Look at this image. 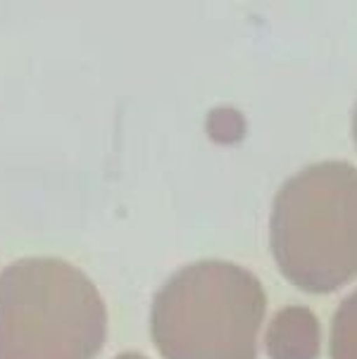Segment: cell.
Instances as JSON below:
<instances>
[{"mask_svg":"<svg viewBox=\"0 0 357 359\" xmlns=\"http://www.w3.org/2000/svg\"><path fill=\"white\" fill-rule=\"evenodd\" d=\"M269 245L305 293H334L357 278V167L326 160L286 179L271 205Z\"/></svg>","mask_w":357,"mask_h":359,"instance_id":"obj_1","label":"cell"},{"mask_svg":"<svg viewBox=\"0 0 357 359\" xmlns=\"http://www.w3.org/2000/svg\"><path fill=\"white\" fill-rule=\"evenodd\" d=\"M267 293L234 262L201 259L157 290L150 333L165 359H257Z\"/></svg>","mask_w":357,"mask_h":359,"instance_id":"obj_2","label":"cell"},{"mask_svg":"<svg viewBox=\"0 0 357 359\" xmlns=\"http://www.w3.org/2000/svg\"><path fill=\"white\" fill-rule=\"evenodd\" d=\"M107 309L69 262L27 257L0 271V359H93Z\"/></svg>","mask_w":357,"mask_h":359,"instance_id":"obj_3","label":"cell"},{"mask_svg":"<svg viewBox=\"0 0 357 359\" xmlns=\"http://www.w3.org/2000/svg\"><path fill=\"white\" fill-rule=\"evenodd\" d=\"M264 345L271 359H317L322 350V326L312 309L283 307L269 321Z\"/></svg>","mask_w":357,"mask_h":359,"instance_id":"obj_4","label":"cell"},{"mask_svg":"<svg viewBox=\"0 0 357 359\" xmlns=\"http://www.w3.org/2000/svg\"><path fill=\"white\" fill-rule=\"evenodd\" d=\"M331 359H357V288L338 305L331 319Z\"/></svg>","mask_w":357,"mask_h":359,"instance_id":"obj_5","label":"cell"},{"mask_svg":"<svg viewBox=\"0 0 357 359\" xmlns=\"http://www.w3.org/2000/svg\"><path fill=\"white\" fill-rule=\"evenodd\" d=\"M114 359H145L141 352H122L119 357H114Z\"/></svg>","mask_w":357,"mask_h":359,"instance_id":"obj_6","label":"cell"},{"mask_svg":"<svg viewBox=\"0 0 357 359\" xmlns=\"http://www.w3.org/2000/svg\"><path fill=\"white\" fill-rule=\"evenodd\" d=\"M353 136H355V143H357V102H355V109H353Z\"/></svg>","mask_w":357,"mask_h":359,"instance_id":"obj_7","label":"cell"}]
</instances>
